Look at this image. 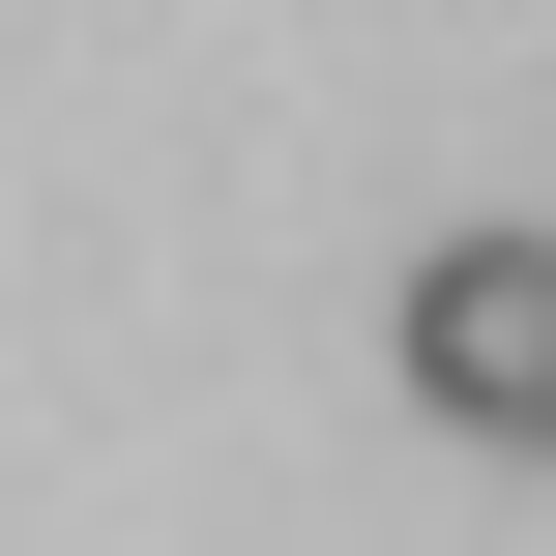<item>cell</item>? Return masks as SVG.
I'll return each instance as SVG.
<instances>
[{"label":"cell","mask_w":556,"mask_h":556,"mask_svg":"<svg viewBox=\"0 0 556 556\" xmlns=\"http://www.w3.org/2000/svg\"><path fill=\"white\" fill-rule=\"evenodd\" d=\"M381 352H410V410H440V440H556V235H440Z\"/></svg>","instance_id":"obj_1"}]
</instances>
